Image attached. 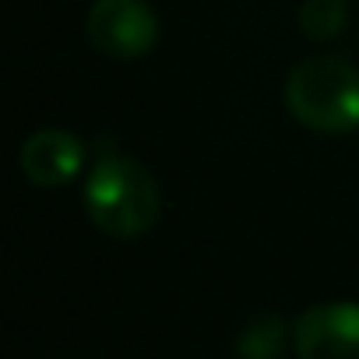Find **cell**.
<instances>
[{"label": "cell", "mask_w": 359, "mask_h": 359, "mask_svg": "<svg viewBox=\"0 0 359 359\" xmlns=\"http://www.w3.org/2000/svg\"><path fill=\"white\" fill-rule=\"evenodd\" d=\"M158 187L151 172L127 155H99L85 180V212L113 240H134L158 219Z\"/></svg>", "instance_id": "cell-1"}, {"label": "cell", "mask_w": 359, "mask_h": 359, "mask_svg": "<svg viewBox=\"0 0 359 359\" xmlns=\"http://www.w3.org/2000/svg\"><path fill=\"white\" fill-rule=\"evenodd\" d=\"M289 113L324 134L359 127V67L341 57H310L285 78Z\"/></svg>", "instance_id": "cell-2"}, {"label": "cell", "mask_w": 359, "mask_h": 359, "mask_svg": "<svg viewBox=\"0 0 359 359\" xmlns=\"http://www.w3.org/2000/svg\"><path fill=\"white\" fill-rule=\"evenodd\" d=\"M85 36L109 60H141L158 39V18L144 0H95Z\"/></svg>", "instance_id": "cell-3"}, {"label": "cell", "mask_w": 359, "mask_h": 359, "mask_svg": "<svg viewBox=\"0 0 359 359\" xmlns=\"http://www.w3.org/2000/svg\"><path fill=\"white\" fill-rule=\"evenodd\" d=\"M292 345L299 359H359V303L310 306L292 327Z\"/></svg>", "instance_id": "cell-4"}, {"label": "cell", "mask_w": 359, "mask_h": 359, "mask_svg": "<svg viewBox=\"0 0 359 359\" xmlns=\"http://www.w3.org/2000/svg\"><path fill=\"white\" fill-rule=\"evenodd\" d=\"M22 172L39 187H60L67 180H74L85 165V144L71 134V130H36L32 137H25L22 151H18Z\"/></svg>", "instance_id": "cell-5"}, {"label": "cell", "mask_w": 359, "mask_h": 359, "mask_svg": "<svg viewBox=\"0 0 359 359\" xmlns=\"http://www.w3.org/2000/svg\"><path fill=\"white\" fill-rule=\"evenodd\" d=\"M285 348V320L275 313H264L247 324V331L236 338L240 359H278Z\"/></svg>", "instance_id": "cell-6"}, {"label": "cell", "mask_w": 359, "mask_h": 359, "mask_svg": "<svg viewBox=\"0 0 359 359\" xmlns=\"http://www.w3.org/2000/svg\"><path fill=\"white\" fill-rule=\"evenodd\" d=\"M348 22L345 0H303L299 8V29L310 39H334Z\"/></svg>", "instance_id": "cell-7"}]
</instances>
